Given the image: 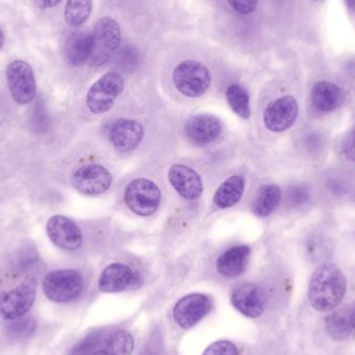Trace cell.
<instances>
[{"label":"cell","mask_w":355,"mask_h":355,"mask_svg":"<svg viewBox=\"0 0 355 355\" xmlns=\"http://www.w3.org/2000/svg\"><path fill=\"white\" fill-rule=\"evenodd\" d=\"M345 275L334 264H323L313 273L309 298L315 310L329 312L337 308L346 294Z\"/></svg>","instance_id":"1"},{"label":"cell","mask_w":355,"mask_h":355,"mask_svg":"<svg viewBox=\"0 0 355 355\" xmlns=\"http://www.w3.org/2000/svg\"><path fill=\"white\" fill-rule=\"evenodd\" d=\"M83 277L75 269H58L44 277L42 289L48 300L54 302H69L76 300L83 290Z\"/></svg>","instance_id":"2"},{"label":"cell","mask_w":355,"mask_h":355,"mask_svg":"<svg viewBox=\"0 0 355 355\" xmlns=\"http://www.w3.org/2000/svg\"><path fill=\"white\" fill-rule=\"evenodd\" d=\"M173 83L182 95L189 98L202 97L210 87V71L202 62L183 60L174 69Z\"/></svg>","instance_id":"3"},{"label":"cell","mask_w":355,"mask_h":355,"mask_svg":"<svg viewBox=\"0 0 355 355\" xmlns=\"http://www.w3.org/2000/svg\"><path fill=\"white\" fill-rule=\"evenodd\" d=\"M124 87L125 80L122 74L114 71L105 73L89 87L87 94V108L96 114L107 112L112 110Z\"/></svg>","instance_id":"4"},{"label":"cell","mask_w":355,"mask_h":355,"mask_svg":"<svg viewBox=\"0 0 355 355\" xmlns=\"http://www.w3.org/2000/svg\"><path fill=\"white\" fill-rule=\"evenodd\" d=\"M127 207L139 216H151L159 208L162 191L151 180H132L124 192Z\"/></svg>","instance_id":"5"},{"label":"cell","mask_w":355,"mask_h":355,"mask_svg":"<svg viewBox=\"0 0 355 355\" xmlns=\"http://www.w3.org/2000/svg\"><path fill=\"white\" fill-rule=\"evenodd\" d=\"M37 294V282L27 279L14 289L0 294V317L15 320L25 316L33 308Z\"/></svg>","instance_id":"6"},{"label":"cell","mask_w":355,"mask_h":355,"mask_svg":"<svg viewBox=\"0 0 355 355\" xmlns=\"http://www.w3.org/2000/svg\"><path fill=\"white\" fill-rule=\"evenodd\" d=\"M6 80L12 99L19 105L31 103L37 95L35 73L28 62L17 60L6 68Z\"/></svg>","instance_id":"7"},{"label":"cell","mask_w":355,"mask_h":355,"mask_svg":"<svg viewBox=\"0 0 355 355\" xmlns=\"http://www.w3.org/2000/svg\"><path fill=\"white\" fill-rule=\"evenodd\" d=\"M73 187L85 196H99L110 189L112 176L110 171L99 164H89L78 168L71 179Z\"/></svg>","instance_id":"8"},{"label":"cell","mask_w":355,"mask_h":355,"mask_svg":"<svg viewBox=\"0 0 355 355\" xmlns=\"http://www.w3.org/2000/svg\"><path fill=\"white\" fill-rule=\"evenodd\" d=\"M92 35L95 41V50L92 58L96 64L104 62L107 54L116 51L122 41L120 25L112 17L99 19L94 26Z\"/></svg>","instance_id":"9"},{"label":"cell","mask_w":355,"mask_h":355,"mask_svg":"<svg viewBox=\"0 0 355 355\" xmlns=\"http://www.w3.org/2000/svg\"><path fill=\"white\" fill-rule=\"evenodd\" d=\"M46 232L52 243L64 250H78L83 245V237L77 223L69 217L54 215L46 223Z\"/></svg>","instance_id":"10"},{"label":"cell","mask_w":355,"mask_h":355,"mask_svg":"<svg viewBox=\"0 0 355 355\" xmlns=\"http://www.w3.org/2000/svg\"><path fill=\"white\" fill-rule=\"evenodd\" d=\"M211 302L204 294H189L177 302L173 311L175 322L181 329H189L210 313Z\"/></svg>","instance_id":"11"},{"label":"cell","mask_w":355,"mask_h":355,"mask_svg":"<svg viewBox=\"0 0 355 355\" xmlns=\"http://www.w3.org/2000/svg\"><path fill=\"white\" fill-rule=\"evenodd\" d=\"M298 114V103L292 96L279 98L264 112V124L272 132H283L293 126Z\"/></svg>","instance_id":"12"},{"label":"cell","mask_w":355,"mask_h":355,"mask_svg":"<svg viewBox=\"0 0 355 355\" xmlns=\"http://www.w3.org/2000/svg\"><path fill=\"white\" fill-rule=\"evenodd\" d=\"M234 308L248 318H258L264 313L266 298L262 290L250 283L240 284L231 295Z\"/></svg>","instance_id":"13"},{"label":"cell","mask_w":355,"mask_h":355,"mask_svg":"<svg viewBox=\"0 0 355 355\" xmlns=\"http://www.w3.org/2000/svg\"><path fill=\"white\" fill-rule=\"evenodd\" d=\"M141 283V277L122 263H112L103 269L99 277V289L104 293L126 291Z\"/></svg>","instance_id":"14"},{"label":"cell","mask_w":355,"mask_h":355,"mask_svg":"<svg viewBox=\"0 0 355 355\" xmlns=\"http://www.w3.org/2000/svg\"><path fill=\"white\" fill-rule=\"evenodd\" d=\"M223 125L216 116L211 114H198L191 116L186 123L185 132L188 139L196 145L206 146L218 139Z\"/></svg>","instance_id":"15"},{"label":"cell","mask_w":355,"mask_h":355,"mask_svg":"<svg viewBox=\"0 0 355 355\" xmlns=\"http://www.w3.org/2000/svg\"><path fill=\"white\" fill-rule=\"evenodd\" d=\"M168 180L178 193L188 200H196L202 196L204 186L200 175L189 166L174 164L168 171Z\"/></svg>","instance_id":"16"},{"label":"cell","mask_w":355,"mask_h":355,"mask_svg":"<svg viewBox=\"0 0 355 355\" xmlns=\"http://www.w3.org/2000/svg\"><path fill=\"white\" fill-rule=\"evenodd\" d=\"M144 127L137 121L120 119L110 127V139L120 152H130L143 141Z\"/></svg>","instance_id":"17"},{"label":"cell","mask_w":355,"mask_h":355,"mask_svg":"<svg viewBox=\"0 0 355 355\" xmlns=\"http://www.w3.org/2000/svg\"><path fill=\"white\" fill-rule=\"evenodd\" d=\"M250 256V246H233L219 257L216 262L217 272L227 279L239 277L245 270Z\"/></svg>","instance_id":"18"},{"label":"cell","mask_w":355,"mask_h":355,"mask_svg":"<svg viewBox=\"0 0 355 355\" xmlns=\"http://www.w3.org/2000/svg\"><path fill=\"white\" fill-rule=\"evenodd\" d=\"M313 104L322 112H333L343 104L345 93L343 89L329 81H319L311 93Z\"/></svg>","instance_id":"19"},{"label":"cell","mask_w":355,"mask_h":355,"mask_svg":"<svg viewBox=\"0 0 355 355\" xmlns=\"http://www.w3.org/2000/svg\"><path fill=\"white\" fill-rule=\"evenodd\" d=\"M95 41L92 33H80L73 35L66 46V56L72 66H83L93 55Z\"/></svg>","instance_id":"20"},{"label":"cell","mask_w":355,"mask_h":355,"mask_svg":"<svg viewBox=\"0 0 355 355\" xmlns=\"http://www.w3.org/2000/svg\"><path fill=\"white\" fill-rule=\"evenodd\" d=\"M245 189V181L241 176H232L219 185L213 198L215 206L227 209L235 206L241 200Z\"/></svg>","instance_id":"21"},{"label":"cell","mask_w":355,"mask_h":355,"mask_svg":"<svg viewBox=\"0 0 355 355\" xmlns=\"http://www.w3.org/2000/svg\"><path fill=\"white\" fill-rule=\"evenodd\" d=\"M281 200L282 191L279 186H262L252 204V212L260 218H265L279 207Z\"/></svg>","instance_id":"22"},{"label":"cell","mask_w":355,"mask_h":355,"mask_svg":"<svg viewBox=\"0 0 355 355\" xmlns=\"http://www.w3.org/2000/svg\"><path fill=\"white\" fill-rule=\"evenodd\" d=\"M327 331L334 340L347 339L354 331L350 309H342L329 315L327 319Z\"/></svg>","instance_id":"23"},{"label":"cell","mask_w":355,"mask_h":355,"mask_svg":"<svg viewBox=\"0 0 355 355\" xmlns=\"http://www.w3.org/2000/svg\"><path fill=\"white\" fill-rule=\"evenodd\" d=\"M135 339L128 331H121L103 341L93 355H131Z\"/></svg>","instance_id":"24"},{"label":"cell","mask_w":355,"mask_h":355,"mask_svg":"<svg viewBox=\"0 0 355 355\" xmlns=\"http://www.w3.org/2000/svg\"><path fill=\"white\" fill-rule=\"evenodd\" d=\"M93 8V0H68L64 6V16L67 24L78 27L89 20Z\"/></svg>","instance_id":"25"},{"label":"cell","mask_w":355,"mask_h":355,"mask_svg":"<svg viewBox=\"0 0 355 355\" xmlns=\"http://www.w3.org/2000/svg\"><path fill=\"white\" fill-rule=\"evenodd\" d=\"M227 100L230 107L243 120L250 118V100L248 91L240 85H230L227 89Z\"/></svg>","instance_id":"26"},{"label":"cell","mask_w":355,"mask_h":355,"mask_svg":"<svg viewBox=\"0 0 355 355\" xmlns=\"http://www.w3.org/2000/svg\"><path fill=\"white\" fill-rule=\"evenodd\" d=\"M6 327V335L10 339L24 340L33 335L37 329V322L31 317H21L12 320Z\"/></svg>","instance_id":"27"},{"label":"cell","mask_w":355,"mask_h":355,"mask_svg":"<svg viewBox=\"0 0 355 355\" xmlns=\"http://www.w3.org/2000/svg\"><path fill=\"white\" fill-rule=\"evenodd\" d=\"M50 120L47 107L42 100H37L31 112V126L33 132L43 135L49 128Z\"/></svg>","instance_id":"28"},{"label":"cell","mask_w":355,"mask_h":355,"mask_svg":"<svg viewBox=\"0 0 355 355\" xmlns=\"http://www.w3.org/2000/svg\"><path fill=\"white\" fill-rule=\"evenodd\" d=\"M102 331H93L71 349L68 355H93L104 341Z\"/></svg>","instance_id":"29"},{"label":"cell","mask_w":355,"mask_h":355,"mask_svg":"<svg viewBox=\"0 0 355 355\" xmlns=\"http://www.w3.org/2000/svg\"><path fill=\"white\" fill-rule=\"evenodd\" d=\"M39 260V254L33 246H26L19 252L16 258V267L19 270H26Z\"/></svg>","instance_id":"30"},{"label":"cell","mask_w":355,"mask_h":355,"mask_svg":"<svg viewBox=\"0 0 355 355\" xmlns=\"http://www.w3.org/2000/svg\"><path fill=\"white\" fill-rule=\"evenodd\" d=\"M311 198V189L306 186H292L288 190V202L292 206L306 204Z\"/></svg>","instance_id":"31"},{"label":"cell","mask_w":355,"mask_h":355,"mask_svg":"<svg viewBox=\"0 0 355 355\" xmlns=\"http://www.w3.org/2000/svg\"><path fill=\"white\" fill-rule=\"evenodd\" d=\"M235 344L230 341H218L211 344L202 355H238Z\"/></svg>","instance_id":"32"},{"label":"cell","mask_w":355,"mask_h":355,"mask_svg":"<svg viewBox=\"0 0 355 355\" xmlns=\"http://www.w3.org/2000/svg\"><path fill=\"white\" fill-rule=\"evenodd\" d=\"M234 10L241 15H250L258 8L259 0H227Z\"/></svg>","instance_id":"33"},{"label":"cell","mask_w":355,"mask_h":355,"mask_svg":"<svg viewBox=\"0 0 355 355\" xmlns=\"http://www.w3.org/2000/svg\"><path fill=\"white\" fill-rule=\"evenodd\" d=\"M343 152L348 159L355 162V126L347 133L344 139Z\"/></svg>","instance_id":"34"},{"label":"cell","mask_w":355,"mask_h":355,"mask_svg":"<svg viewBox=\"0 0 355 355\" xmlns=\"http://www.w3.org/2000/svg\"><path fill=\"white\" fill-rule=\"evenodd\" d=\"M309 137H309V141L306 146H308L312 151H317V150L322 147V139L320 137L321 135L313 133V135H309Z\"/></svg>","instance_id":"35"},{"label":"cell","mask_w":355,"mask_h":355,"mask_svg":"<svg viewBox=\"0 0 355 355\" xmlns=\"http://www.w3.org/2000/svg\"><path fill=\"white\" fill-rule=\"evenodd\" d=\"M33 1L37 8L47 10V8H52L58 6L62 0H33Z\"/></svg>","instance_id":"36"},{"label":"cell","mask_w":355,"mask_h":355,"mask_svg":"<svg viewBox=\"0 0 355 355\" xmlns=\"http://www.w3.org/2000/svg\"><path fill=\"white\" fill-rule=\"evenodd\" d=\"M4 116H6V110H4L3 106L0 104V125L3 122Z\"/></svg>","instance_id":"37"},{"label":"cell","mask_w":355,"mask_h":355,"mask_svg":"<svg viewBox=\"0 0 355 355\" xmlns=\"http://www.w3.org/2000/svg\"><path fill=\"white\" fill-rule=\"evenodd\" d=\"M345 2L346 4H347L348 8L355 12V0H345Z\"/></svg>","instance_id":"38"},{"label":"cell","mask_w":355,"mask_h":355,"mask_svg":"<svg viewBox=\"0 0 355 355\" xmlns=\"http://www.w3.org/2000/svg\"><path fill=\"white\" fill-rule=\"evenodd\" d=\"M4 44V35L3 33H2L1 29H0V50L2 49V47H3Z\"/></svg>","instance_id":"39"},{"label":"cell","mask_w":355,"mask_h":355,"mask_svg":"<svg viewBox=\"0 0 355 355\" xmlns=\"http://www.w3.org/2000/svg\"><path fill=\"white\" fill-rule=\"evenodd\" d=\"M350 311H352V322H354V327L355 329V304L354 308L350 309Z\"/></svg>","instance_id":"40"},{"label":"cell","mask_w":355,"mask_h":355,"mask_svg":"<svg viewBox=\"0 0 355 355\" xmlns=\"http://www.w3.org/2000/svg\"><path fill=\"white\" fill-rule=\"evenodd\" d=\"M143 355H155L153 352H151V350H147V352H144Z\"/></svg>","instance_id":"41"},{"label":"cell","mask_w":355,"mask_h":355,"mask_svg":"<svg viewBox=\"0 0 355 355\" xmlns=\"http://www.w3.org/2000/svg\"><path fill=\"white\" fill-rule=\"evenodd\" d=\"M312 1L316 4H321V3H322V2H324L325 0H312Z\"/></svg>","instance_id":"42"}]
</instances>
